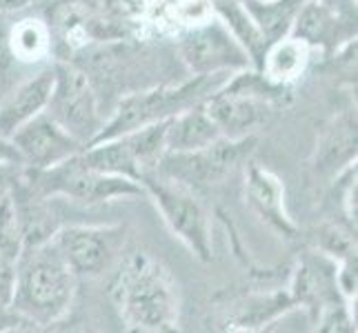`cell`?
Listing matches in <instances>:
<instances>
[{"instance_id": "7402d4cb", "label": "cell", "mask_w": 358, "mask_h": 333, "mask_svg": "<svg viewBox=\"0 0 358 333\" xmlns=\"http://www.w3.org/2000/svg\"><path fill=\"white\" fill-rule=\"evenodd\" d=\"M16 287V260L0 253V304H9Z\"/></svg>"}, {"instance_id": "2e32d148", "label": "cell", "mask_w": 358, "mask_h": 333, "mask_svg": "<svg viewBox=\"0 0 358 333\" xmlns=\"http://www.w3.org/2000/svg\"><path fill=\"white\" fill-rule=\"evenodd\" d=\"M216 122L207 114L203 103L194 105L189 109L180 111L178 116L169 118L167 135H165V149L167 151H194L220 140Z\"/></svg>"}, {"instance_id": "cb8c5ba5", "label": "cell", "mask_w": 358, "mask_h": 333, "mask_svg": "<svg viewBox=\"0 0 358 333\" xmlns=\"http://www.w3.org/2000/svg\"><path fill=\"white\" fill-rule=\"evenodd\" d=\"M11 63H14V56H11V49H9V27H5V24L0 22V78L9 71Z\"/></svg>"}, {"instance_id": "603a6c76", "label": "cell", "mask_w": 358, "mask_h": 333, "mask_svg": "<svg viewBox=\"0 0 358 333\" xmlns=\"http://www.w3.org/2000/svg\"><path fill=\"white\" fill-rule=\"evenodd\" d=\"M14 329H36L29 320H24L18 311L11 309L9 304H0V331H14Z\"/></svg>"}, {"instance_id": "30bf717a", "label": "cell", "mask_w": 358, "mask_h": 333, "mask_svg": "<svg viewBox=\"0 0 358 333\" xmlns=\"http://www.w3.org/2000/svg\"><path fill=\"white\" fill-rule=\"evenodd\" d=\"M52 242L76 276H101L122 253L125 227L71 225L52 236Z\"/></svg>"}, {"instance_id": "d4e9b609", "label": "cell", "mask_w": 358, "mask_h": 333, "mask_svg": "<svg viewBox=\"0 0 358 333\" xmlns=\"http://www.w3.org/2000/svg\"><path fill=\"white\" fill-rule=\"evenodd\" d=\"M0 165H18L22 167V160H20V154L14 147L9 138H3L0 135Z\"/></svg>"}, {"instance_id": "7c38bea8", "label": "cell", "mask_w": 358, "mask_h": 333, "mask_svg": "<svg viewBox=\"0 0 358 333\" xmlns=\"http://www.w3.org/2000/svg\"><path fill=\"white\" fill-rule=\"evenodd\" d=\"M245 195L252 212L263 222L278 231L280 236L294 238L296 229L294 220L285 209V187L282 182L258 163H250L245 169Z\"/></svg>"}, {"instance_id": "5bb4252c", "label": "cell", "mask_w": 358, "mask_h": 333, "mask_svg": "<svg viewBox=\"0 0 358 333\" xmlns=\"http://www.w3.org/2000/svg\"><path fill=\"white\" fill-rule=\"evenodd\" d=\"M54 67L43 69L36 76L20 82L5 98L3 105H0V135L3 138H11V133L18 127H22L27 120L43 114L47 109L49 96H52L54 89Z\"/></svg>"}, {"instance_id": "52a82bcc", "label": "cell", "mask_w": 358, "mask_h": 333, "mask_svg": "<svg viewBox=\"0 0 358 333\" xmlns=\"http://www.w3.org/2000/svg\"><path fill=\"white\" fill-rule=\"evenodd\" d=\"M178 38V54L192 76L212 73H238L254 69L245 47L216 16L199 27L182 31Z\"/></svg>"}, {"instance_id": "8992f818", "label": "cell", "mask_w": 358, "mask_h": 333, "mask_svg": "<svg viewBox=\"0 0 358 333\" xmlns=\"http://www.w3.org/2000/svg\"><path fill=\"white\" fill-rule=\"evenodd\" d=\"M29 176L31 189H36L41 198L67 195V198L80 202H107L116 198H136V195L145 193L138 182L122 176L101 174V171L87 167L78 154L47 169H31Z\"/></svg>"}, {"instance_id": "8fae6325", "label": "cell", "mask_w": 358, "mask_h": 333, "mask_svg": "<svg viewBox=\"0 0 358 333\" xmlns=\"http://www.w3.org/2000/svg\"><path fill=\"white\" fill-rule=\"evenodd\" d=\"M9 140L18 149L22 165L29 169H47L58 165L83 151L85 147L67 129L60 127L47 111L24 122L11 133Z\"/></svg>"}, {"instance_id": "5b68a950", "label": "cell", "mask_w": 358, "mask_h": 333, "mask_svg": "<svg viewBox=\"0 0 358 333\" xmlns=\"http://www.w3.org/2000/svg\"><path fill=\"white\" fill-rule=\"evenodd\" d=\"M145 193L163 216L169 231L187 246V249L203 262H209L214 258L212 244V225L199 195L192 191L189 184L178 182L169 176L154 174L141 180Z\"/></svg>"}, {"instance_id": "ffe728a7", "label": "cell", "mask_w": 358, "mask_h": 333, "mask_svg": "<svg viewBox=\"0 0 358 333\" xmlns=\"http://www.w3.org/2000/svg\"><path fill=\"white\" fill-rule=\"evenodd\" d=\"M9 49L18 63H38L52 52V29L38 18H22L9 27Z\"/></svg>"}, {"instance_id": "d6986e66", "label": "cell", "mask_w": 358, "mask_h": 333, "mask_svg": "<svg viewBox=\"0 0 358 333\" xmlns=\"http://www.w3.org/2000/svg\"><path fill=\"white\" fill-rule=\"evenodd\" d=\"M303 3L305 0H245L254 22L265 36L267 47L289 36Z\"/></svg>"}, {"instance_id": "9a60e30c", "label": "cell", "mask_w": 358, "mask_h": 333, "mask_svg": "<svg viewBox=\"0 0 358 333\" xmlns=\"http://www.w3.org/2000/svg\"><path fill=\"white\" fill-rule=\"evenodd\" d=\"M312 52L314 49L301 38L285 36L265 49L258 71L267 82L289 89L294 82H299L305 76L307 67L312 63Z\"/></svg>"}, {"instance_id": "e0dca14e", "label": "cell", "mask_w": 358, "mask_h": 333, "mask_svg": "<svg viewBox=\"0 0 358 333\" xmlns=\"http://www.w3.org/2000/svg\"><path fill=\"white\" fill-rule=\"evenodd\" d=\"M318 165L320 171L341 174V167H350L356 160V118L345 116L334 120V125L327 127L323 138L318 142Z\"/></svg>"}, {"instance_id": "3957f363", "label": "cell", "mask_w": 358, "mask_h": 333, "mask_svg": "<svg viewBox=\"0 0 358 333\" xmlns=\"http://www.w3.org/2000/svg\"><path fill=\"white\" fill-rule=\"evenodd\" d=\"M282 94H287V89L267 82L258 69H245L209 94L203 105L223 138L243 140L269 120Z\"/></svg>"}, {"instance_id": "7a4b0ae2", "label": "cell", "mask_w": 358, "mask_h": 333, "mask_svg": "<svg viewBox=\"0 0 358 333\" xmlns=\"http://www.w3.org/2000/svg\"><path fill=\"white\" fill-rule=\"evenodd\" d=\"M76 291V274L69 269L52 238L27 244L16 260V287L11 309L34 327L54 325L63 318Z\"/></svg>"}, {"instance_id": "44dd1931", "label": "cell", "mask_w": 358, "mask_h": 333, "mask_svg": "<svg viewBox=\"0 0 358 333\" xmlns=\"http://www.w3.org/2000/svg\"><path fill=\"white\" fill-rule=\"evenodd\" d=\"M24 249V231L16 191L0 195V253L18 260Z\"/></svg>"}, {"instance_id": "277c9868", "label": "cell", "mask_w": 358, "mask_h": 333, "mask_svg": "<svg viewBox=\"0 0 358 333\" xmlns=\"http://www.w3.org/2000/svg\"><path fill=\"white\" fill-rule=\"evenodd\" d=\"M231 76L234 73L192 76V80H187V82L163 84V87L138 91V94H131L127 98H122L116 107V111H114L112 120L101 127V131L96 133V138L92 142L116 138V135L127 133L131 129H138L145 125H152V122L174 118L180 114V111L203 103L209 94H214L220 84Z\"/></svg>"}, {"instance_id": "ba28073f", "label": "cell", "mask_w": 358, "mask_h": 333, "mask_svg": "<svg viewBox=\"0 0 358 333\" xmlns=\"http://www.w3.org/2000/svg\"><path fill=\"white\" fill-rule=\"evenodd\" d=\"M254 142V135L243 140L220 138L194 151H165L156 171L189 187H209L227 180L243 165V160H247Z\"/></svg>"}, {"instance_id": "4316f807", "label": "cell", "mask_w": 358, "mask_h": 333, "mask_svg": "<svg viewBox=\"0 0 358 333\" xmlns=\"http://www.w3.org/2000/svg\"><path fill=\"white\" fill-rule=\"evenodd\" d=\"M29 0H0V11H11V9H20L27 5Z\"/></svg>"}, {"instance_id": "4fadbf2b", "label": "cell", "mask_w": 358, "mask_h": 333, "mask_svg": "<svg viewBox=\"0 0 358 333\" xmlns=\"http://www.w3.org/2000/svg\"><path fill=\"white\" fill-rule=\"evenodd\" d=\"M350 20H343L336 11V5L327 0H305L296 14L289 36H296L312 49H336L338 40L352 38Z\"/></svg>"}, {"instance_id": "484cf974", "label": "cell", "mask_w": 358, "mask_h": 333, "mask_svg": "<svg viewBox=\"0 0 358 333\" xmlns=\"http://www.w3.org/2000/svg\"><path fill=\"white\" fill-rule=\"evenodd\" d=\"M18 165H0V195L14 191V182H16L14 169Z\"/></svg>"}, {"instance_id": "9c48e42d", "label": "cell", "mask_w": 358, "mask_h": 333, "mask_svg": "<svg viewBox=\"0 0 358 333\" xmlns=\"http://www.w3.org/2000/svg\"><path fill=\"white\" fill-rule=\"evenodd\" d=\"M54 73L56 78L47 103V114L78 142L90 145L101 131L103 122L87 73L73 65H56Z\"/></svg>"}, {"instance_id": "ac0fdd59", "label": "cell", "mask_w": 358, "mask_h": 333, "mask_svg": "<svg viewBox=\"0 0 358 333\" xmlns=\"http://www.w3.org/2000/svg\"><path fill=\"white\" fill-rule=\"evenodd\" d=\"M296 302L292 298L289 291H271V293H256L252 298H247L236 306L227 318V329H238V331H254L267 325L269 320L278 318L280 313H285L292 309Z\"/></svg>"}, {"instance_id": "6da1fadb", "label": "cell", "mask_w": 358, "mask_h": 333, "mask_svg": "<svg viewBox=\"0 0 358 333\" xmlns=\"http://www.w3.org/2000/svg\"><path fill=\"white\" fill-rule=\"evenodd\" d=\"M109 298L131 331L165 333L178 329V285L171 271L147 251L120 258L109 282Z\"/></svg>"}]
</instances>
